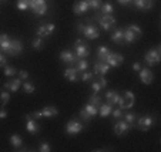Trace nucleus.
Returning a JSON list of instances; mask_svg holds the SVG:
<instances>
[{
  "instance_id": "39",
  "label": "nucleus",
  "mask_w": 161,
  "mask_h": 152,
  "mask_svg": "<svg viewBox=\"0 0 161 152\" xmlns=\"http://www.w3.org/2000/svg\"><path fill=\"white\" fill-rule=\"evenodd\" d=\"M31 46L34 50H42L43 49V39L42 37H36V39L31 41Z\"/></svg>"
},
{
  "instance_id": "51",
  "label": "nucleus",
  "mask_w": 161,
  "mask_h": 152,
  "mask_svg": "<svg viewBox=\"0 0 161 152\" xmlns=\"http://www.w3.org/2000/svg\"><path fill=\"white\" fill-rule=\"evenodd\" d=\"M83 29H84V23H81V21H79V23H77V31H79V33H81V31H83Z\"/></svg>"
},
{
  "instance_id": "2",
  "label": "nucleus",
  "mask_w": 161,
  "mask_h": 152,
  "mask_svg": "<svg viewBox=\"0 0 161 152\" xmlns=\"http://www.w3.org/2000/svg\"><path fill=\"white\" fill-rule=\"evenodd\" d=\"M160 60H161V46H158L157 49H154V50L147 51L146 55H144V61H146L147 66H150V67L157 66V64L160 63Z\"/></svg>"
},
{
  "instance_id": "25",
  "label": "nucleus",
  "mask_w": 161,
  "mask_h": 152,
  "mask_svg": "<svg viewBox=\"0 0 161 152\" xmlns=\"http://www.w3.org/2000/svg\"><path fill=\"white\" fill-rule=\"evenodd\" d=\"M119 98H120V94L117 91H114V90L106 92V101L108 104H111V105H116L119 102Z\"/></svg>"
},
{
  "instance_id": "48",
  "label": "nucleus",
  "mask_w": 161,
  "mask_h": 152,
  "mask_svg": "<svg viewBox=\"0 0 161 152\" xmlns=\"http://www.w3.org/2000/svg\"><path fill=\"white\" fill-rule=\"evenodd\" d=\"M6 63H7V60H6V57H4V54L3 53H0V67H4Z\"/></svg>"
},
{
  "instance_id": "37",
  "label": "nucleus",
  "mask_w": 161,
  "mask_h": 152,
  "mask_svg": "<svg viewBox=\"0 0 161 152\" xmlns=\"http://www.w3.org/2000/svg\"><path fill=\"white\" fill-rule=\"evenodd\" d=\"M88 102L93 104V105H96V107L98 108V107L103 104V100H101V97H100L98 94H93V95L90 97V100H88Z\"/></svg>"
},
{
  "instance_id": "24",
  "label": "nucleus",
  "mask_w": 161,
  "mask_h": 152,
  "mask_svg": "<svg viewBox=\"0 0 161 152\" xmlns=\"http://www.w3.org/2000/svg\"><path fill=\"white\" fill-rule=\"evenodd\" d=\"M111 40L117 44H123L124 43V29H117V30L113 31Z\"/></svg>"
},
{
  "instance_id": "18",
  "label": "nucleus",
  "mask_w": 161,
  "mask_h": 152,
  "mask_svg": "<svg viewBox=\"0 0 161 152\" xmlns=\"http://www.w3.org/2000/svg\"><path fill=\"white\" fill-rule=\"evenodd\" d=\"M88 10L90 9H88L87 3H86L84 0H77L73 6V12L76 13V14H84V13H87Z\"/></svg>"
},
{
  "instance_id": "33",
  "label": "nucleus",
  "mask_w": 161,
  "mask_h": 152,
  "mask_svg": "<svg viewBox=\"0 0 161 152\" xmlns=\"http://www.w3.org/2000/svg\"><path fill=\"white\" fill-rule=\"evenodd\" d=\"M10 101V92L9 91H2L0 92V104L2 107H6Z\"/></svg>"
},
{
  "instance_id": "23",
  "label": "nucleus",
  "mask_w": 161,
  "mask_h": 152,
  "mask_svg": "<svg viewBox=\"0 0 161 152\" xmlns=\"http://www.w3.org/2000/svg\"><path fill=\"white\" fill-rule=\"evenodd\" d=\"M42 113H43V118H54V117L58 114V110L56 107L49 105V107H44L42 110Z\"/></svg>"
},
{
  "instance_id": "16",
  "label": "nucleus",
  "mask_w": 161,
  "mask_h": 152,
  "mask_svg": "<svg viewBox=\"0 0 161 152\" xmlns=\"http://www.w3.org/2000/svg\"><path fill=\"white\" fill-rule=\"evenodd\" d=\"M21 87V80L19 78H13V80H9L7 82H4V90H9V91H19V88Z\"/></svg>"
},
{
  "instance_id": "6",
  "label": "nucleus",
  "mask_w": 161,
  "mask_h": 152,
  "mask_svg": "<svg viewBox=\"0 0 161 152\" xmlns=\"http://www.w3.org/2000/svg\"><path fill=\"white\" fill-rule=\"evenodd\" d=\"M29 9L33 10L36 16H43L47 13V3H46V0H33Z\"/></svg>"
},
{
  "instance_id": "19",
  "label": "nucleus",
  "mask_w": 161,
  "mask_h": 152,
  "mask_svg": "<svg viewBox=\"0 0 161 152\" xmlns=\"http://www.w3.org/2000/svg\"><path fill=\"white\" fill-rule=\"evenodd\" d=\"M10 43H12V39L7 34H0V53L6 54L10 47Z\"/></svg>"
},
{
  "instance_id": "10",
  "label": "nucleus",
  "mask_w": 161,
  "mask_h": 152,
  "mask_svg": "<svg viewBox=\"0 0 161 152\" xmlns=\"http://www.w3.org/2000/svg\"><path fill=\"white\" fill-rule=\"evenodd\" d=\"M25 122H26V129H27V131L30 132L31 135L39 134L40 127H39V124H37V121L30 115V114L25 115Z\"/></svg>"
},
{
  "instance_id": "26",
  "label": "nucleus",
  "mask_w": 161,
  "mask_h": 152,
  "mask_svg": "<svg viewBox=\"0 0 161 152\" xmlns=\"http://www.w3.org/2000/svg\"><path fill=\"white\" fill-rule=\"evenodd\" d=\"M73 67L76 68L79 73H81V71H86L88 68V63L86 58H77V61L73 64Z\"/></svg>"
},
{
  "instance_id": "1",
  "label": "nucleus",
  "mask_w": 161,
  "mask_h": 152,
  "mask_svg": "<svg viewBox=\"0 0 161 152\" xmlns=\"http://www.w3.org/2000/svg\"><path fill=\"white\" fill-rule=\"evenodd\" d=\"M94 20H97L100 23L101 29H104L106 31H110L114 26H116V18L111 14H103L101 12H97L94 16Z\"/></svg>"
},
{
  "instance_id": "43",
  "label": "nucleus",
  "mask_w": 161,
  "mask_h": 152,
  "mask_svg": "<svg viewBox=\"0 0 161 152\" xmlns=\"http://www.w3.org/2000/svg\"><path fill=\"white\" fill-rule=\"evenodd\" d=\"M17 9L21 10V12H25V10L29 9V4L26 0H17Z\"/></svg>"
},
{
  "instance_id": "41",
  "label": "nucleus",
  "mask_w": 161,
  "mask_h": 152,
  "mask_svg": "<svg viewBox=\"0 0 161 152\" xmlns=\"http://www.w3.org/2000/svg\"><path fill=\"white\" fill-rule=\"evenodd\" d=\"M111 115L114 117V119H120V118H123L124 113H123L121 108H116V110H113V111H111Z\"/></svg>"
},
{
  "instance_id": "32",
  "label": "nucleus",
  "mask_w": 161,
  "mask_h": 152,
  "mask_svg": "<svg viewBox=\"0 0 161 152\" xmlns=\"http://www.w3.org/2000/svg\"><path fill=\"white\" fill-rule=\"evenodd\" d=\"M100 12L103 13V14H113V12H114V7H113L111 3H103L100 7Z\"/></svg>"
},
{
  "instance_id": "44",
  "label": "nucleus",
  "mask_w": 161,
  "mask_h": 152,
  "mask_svg": "<svg viewBox=\"0 0 161 152\" xmlns=\"http://www.w3.org/2000/svg\"><path fill=\"white\" fill-rule=\"evenodd\" d=\"M50 149H52V148H50L49 142H46V141L40 142V145H39V151H40V152H49Z\"/></svg>"
},
{
  "instance_id": "55",
  "label": "nucleus",
  "mask_w": 161,
  "mask_h": 152,
  "mask_svg": "<svg viewBox=\"0 0 161 152\" xmlns=\"http://www.w3.org/2000/svg\"><path fill=\"white\" fill-rule=\"evenodd\" d=\"M4 2H6V0H0V3H4Z\"/></svg>"
},
{
  "instance_id": "47",
  "label": "nucleus",
  "mask_w": 161,
  "mask_h": 152,
  "mask_svg": "<svg viewBox=\"0 0 161 152\" xmlns=\"http://www.w3.org/2000/svg\"><path fill=\"white\" fill-rule=\"evenodd\" d=\"M30 115L33 117V118L36 119V121H39V119H42V118H43V113H42V111H33V113H31Z\"/></svg>"
},
{
  "instance_id": "5",
  "label": "nucleus",
  "mask_w": 161,
  "mask_h": 152,
  "mask_svg": "<svg viewBox=\"0 0 161 152\" xmlns=\"http://www.w3.org/2000/svg\"><path fill=\"white\" fill-rule=\"evenodd\" d=\"M81 33L84 34V37L88 40H96L100 37V31H98L97 26H96L94 23H87V24H84V29H83Z\"/></svg>"
},
{
  "instance_id": "31",
  "label": "nucleus",
  "mask_w": 161,
  "mask_h": 152,
  "mask_svg": "<svg viewBox=\"0 0 161 152\" xmlns=\"http://www.w3.org/2000/svg\"><path fill=\"white\" fill-rule=\"evenodd\" d=\"M21 87H23V90H25L26 94H33V92L36 91V87H34V84H31L30 81L21 82Z\"/></svg>"
},
{
  "instance_id": "21",
  "label": "nucleus",
  "mask_w": 161,
  "mask_h": 152,
  "mask_svg": "<svg viewBox=\"0 0 161 152\" xmlns=\"http://www.w3.org/2000/svg\"><path fill=\"white\" fill-rule=\"evenodd\" d=\"M133 3H134V6L141 10H148L153 7L154 0H133Z\"/></svg>"
},
{
  "instance_id": "11",
  "label": "nucleus",
  "mask_w": 161,
  "mask_h": 152,
  "mask_svg": "<svg viewBox=\"0 0 161 152\" xmlns=\"http://www.w3.org/2000/svg\"><path fill=\"white\" fill-rule=\"evenodd\" d=\"M60 60L63 61L64 64H67V67H70V66H73L77 61V57L71 50H63V51L60 53Z\"/></svg>"
},
{
  "instance_id": "13",
  "label": "nucleus",
  "mask_w": 161,
  "mask_h": 152,
  "mask_svg": "<svg viewBox=\"0 0 161 152\" xmlns=\"http://www.w3.org/2000/svg\"><path fill=\"white\" fill-rule=\"evenodd\" d=\"M21 51H23V44H21L20 40H12L10 47H9V50H7L6 54H9V55H19Z\"/></svg>"
},
{
  "instance_id": "4",
  "label": "nucleus",
  "mask_w": 161,
  "mask_h": 152,
  "mask_svg": "<svg viewBox=\"0 0 161 152\" xmlns=\"http://www.w3.org/2000/svg\"><path fill=\"white\" fill-rule=\"evenodd\" d=\"M73 53L76 54L77 58H86V57H88V54H90V50H88V46L84 41L76 40L74 47H73Z\"/></svg>"
},
{
  "instance_id": "30",
  "label": "nucleus",
  "mask_w": 161,
  "mask_h": 152,
  "mask_svg": "<svg viewBox=\"0 0 161 152\" xmlns=\"http://www.w3.org/2000/svg\"><path fill=\"white\" fill-rule=\"evenodd\" d=\"M84 2L87 3L88 9H93V10H100L101 4H103L101 0H84Z\"/></svg>"
},
{
  "instance_id": "35",
  "label": "nucleus",
  "mask_w": 161,
  "mask_h": 152,
  "mask_svg": "<svg viewBox=\"0 0 161 152\" xmlns=\"http://www.w3.org/2000/svg\"><path fill=\"white\" fill-rule=\"evenodd\" d=\"M90 87H91V91H93V94H98V92L103 90V85H101V82L98 81V80H96V81H91Z\"/></svg>"
},
{
  "instance_id": "7",
  "label": "nucleus",
  "mask_w": 161,
  "mask_h": 152,
  "mask_svg": "<svg viewBox=\"0 0 161 152\" xmlns=\"http://www.w3.org/2000/svg\"><path fill=\"white\" fill-rule=\"evenodd\" d=\"M83 131V124L79 119H70L66 125V132L69 135H77Z\"/></svg>"
},
{
  "instance_id": "22",
  "label": "nucleus",
  "mask_w": 161,
  "mask_h": 152,
  "mask_svg": "<svg viewBox=\"0 0 161 152\" xmlns=\"http://www.w3.org/2000/svg\"><path fill=\"white\" fill-rule=\"evenodd\" d=\"M111 111H113V105L108 102L101 104V105L98 107V115H100L101 118H106V117L111 115Z\"/></svg>"
},
{
  "instance_id": "34",
  "label": "nucleus",
  "mask_w": 161,
  "mask_h": 152,
  "mask_svg": "<svg viewBox=\"0 0 161 152\" xmlns=\"http://www.w3.org/2000/svg\"><path fill=\"white\" fill-rule=\"evenodd\" d=\"M137 39L136 34H133L128 29H124V43H134Z\"/></svg>"
},
{
  "instance_id": "40",
  "label": "nucleus",
  "mask_w": 161,
  "mask_h": 152,
  "mask_svg": "<svg viewBox=\"0 0 161 152\" xmlns=\"http://www.w3.org/2000/svg\"><path fill=\"white\" fill-rule=\"evenodd\" d=\"M127 29H128V30H130L133 34H136L137 37H140L141 34H143V30H141V29L138 27V26H136V24H130Z\"/></svg>"
},
{
  "instance_id": "53",
  "label": "nucleus",
  "mask_w": 161,
  "mask_h": 152,
  "mask_svg": "<svg viewBox=\"0 0 161 152\" xmlns=\"http://www.w3.org/2000/svg\"><path fill=\"white\" fill-rule=\"evenodd\" d=\"M98 81L101 82V85H103V88H104V87H107V81H106V78H104V76H101L100 78H98Z\"/></svg>"
},
{
  "instance_id": "20",
  "label": "nucleus",
  "mask_w": 161,
  "mask_h": 152,
  "mask_svg": "<svg viewBox=\"0 0 161 152\" xmlns=\"http://www.w3.org/2000/svg\"><path fill=\"white\" fill-rule=\"evenodd\" d=\"M9 141H10V144H12V146L14 149H17V151H21V149H23V139H21L20 135H17V134L10 135Z\"/></svg>"
},
{
  "instance_id": "29",
  "label": "nucleus",
  "mask_w": 161,
  "mask_h": 152,
  "mask_svg": "<svg viewBox=\"0 0 161 152\" xmlns=\"http://www.w3.org/2000/svg\"><path fill=\"white\" fill-rule=\"evenodd\" d=\"M108 53H110V50L107 49L106 46H100V47H98V50H97V57H98V60H100V61H104V60H106V57L108 55Z\"/></svg>"
},
{
  "instance_id": "8",
  "label": "nucleus",
  "mask_w": 161,
  "mask_h": 152,
  "mask_svg": "<svg viewBox=\"0 0 161 152\" xmlns=\"http://www.w3.org/2000/svg\"><path fill=\"white\" fill-rule=\"evenodd\" d=\"M136 122H137L136 127L138 128V129H141V131H148L150 128L154 125V118H153L151 115H143Z\"/></svg>"
},
{
  "instance_id": "49",
  "label": "nucleus",
  "mask_w": 161,
  "mask_h": 152,
  "mask_svg": "<svg viewBox=\"0 0 161 152\" xmlns=\"http://www.w3.org/2000/svg\"><path fill=\"white\" fill-rule=\"evenodd\" d=\"M46 29H47V31H49L50 34L53 33V31H54V24H53V23H47V24H46Z\"/></svg>"
},
{
  "instance_id": "27",
  "label": "nucleus",
  "mask_w": 161,
  "mask_h": 152,
  "mask_svg": "<svg viewBox=\"0 0 161 152\" xmlns=\"http://www.w3.org/2000/svg\"><path fill=\"white\" fill-rule=\"evenodd\" d=\"M84 110H86V113L88 114V115L91 117V118H94L96 115H98V108L96 105H93V104H86V107H84Z\"/></svg>"
},
{
  "instance_id": "12",
  "label": "nucleus",
  "mask_w": 161,
  "mask_h": 152,
  "mask_svg": "<svg viewBox=\"0 0 161 152\" xmlns=\"http://www.w3.org/2000/svg\"><path fill=\"white\" fill-rule=\"evenodd\" d=\"M79 71L76 70V68L73 67V66H70V67H67L66 70H64V78L69 80L70 82H77L80 80V76H79Z\"/></svg>"
},
{
  "instance_id": "42",
  "label": "nucleus",
  "mask_w": 161,
  "mask_h": 152,
  "mask_svg": "<svg viewBox=\"0 0 161 152\" xmlns=\"http://www.w3.org/2000/svg\"><path fill=\"white\" fill-rule=\"evenodd\" d=\"M90 80H93V73L91 71H83V76H81V81H84V82H88Z\"/></svg>"
},
{
  "instance_id": "38",
  "label": "nucleus",
  "mask_w": 161,
  "mask_h": 152,
  "mask_svg": "<svg viewBox=\"0 0 161 152\" xmlns=\"http://www.w3.org/2000/svg\"><path fill=\"white\" fill-rule=\"evenodd\" d=\"M17 74V70L13 66H4V76L6 77H14Z\"/></svg>"
},
{
  "instance_id": "45",
  "label": "nucleus",
  "mask_w": 161,
  "mask_h": 152,
  "mask_svg": "<svg viewBox=\"0 0 161 152\" xmlns=\"http://www.w3.org/2000/svg\"><path fill=\"white\" fill-rule=\"evenodd\" d=\"M80 118H81V119H83V121H84V122H90L91 117L88 115V114L86 113V110H84V108H83V110L80 111Z\"/></svg>"
},
{
  "instance_id": "9",
  "label": "nucleus",
  "mask_w": 161,
  "mask_h": 152,
  "mask_svg": "<svg viewBox=\"0 0 161 152\" xmlns=\"http://www.w3.org/2000/svg\"><path fill=\"white\" fill-rule=\"evenodd\" d=\"M104 61L108 64L110 67H119V66H121V64H123V61H124V57H123L120 53L110 51L108 55L106 57V60H104Z\"/></svg>"
},
{
  "instance_id": "36",
  "label": "nucleus",
  "mask_w": 161,
  "mask_h": 152,
  "mask_svg": "<svg viewBox=\"0 0 161 152\" xmlns=\"http://www.w3.org/2000/svg\"><path fill=\"white\" fill-rule=\"evenodd\" d=\"M36 34H37V37H42V39H46V37L50 36V33L47 31V29H46V24L39 26V29H37Z\"/></svg>"
},
{
  "instance_id": "15",
  "label": "nucleus",
  "mask_w": 161,
  "mask_h": 152,
  "mask_svg": "<svg viewBox=\"0 0 161 152\" xmlns=\"http://www.w3.org/2000/svg\"><path fill=\"white\" fill-rule=\"evenodd\" d=\"M128 128H130V125H128L127 122H125L124 119H121V118H120L117 122H114V132H116V135L125 134V132L128 131Z\"/></svg>"
},
{
  "instance_id": "14",
  "label": "nucleus",
  "mask_w": 161,
  "mask_h": 152,
  "mask_svg": "<svg viewBox=\"0 0 161 152\" xmlns=\"http://www.w3.org/2000/svg\"><path fill=\"white\" fill-rule=\"evenodd\" d=\"M138 73H140V80H141V82H143V84L150 85L153 82V78H154V76H153L151 70H150L148 67H146V68L141 67V70L138 71Z\"/></svg>"
},
{
  "instance_id": "54",
  "label": "nucleus",
  "mask_w": 161,
  "mask_h": 152,
  "mask_svg": "<svg viewBox=\"0 0 161 152\" xmlns=\"http://www.w3.org/2000/svg\"><path fill=\"white\" fill-rule=\"evenodd\" d=\"M7 117V113H6V110H3V108H2V110H0V118L2 119H4Z\"/></svg>"
},
{
  "instance_id": "50",
  "label": "nucleus",
  "mask_w": 161,
  "mask_h": 152,
  "mask_svg": "<svg viewBox=\"0 0 161 152\" xmlns=\"http://www.w3.org/2000/svg\"><path fill=\"white\" fill-rule=\"evenodd\" d=\"M140 70H141V64H140V63H134V64H133V71L138 73Z\"/></svg>"
},
{
  "instance_id": "52",
  "label": "nucleus",
  "mask_w": 161,
  "mask_h": 152,
  "mask_svg": "<svg viewBox=\"0 0 161 152\" xmlns=\"http://www.w3.org/2000/svg\"><path fill=\"white\" fill-rule=\"evenodd\" d=\"M120 4H123V6H125V4H130V3H133V0H117Z\"/></svg>"
},
{
  "instance_id": "46",
  "label": "nucleus",
  "mask_w": 161,
  "mask_h": 152,
  "mask_svg": "<svg viewBox=\"0 0 161 152\" xmlns=\"http://www.w3.org/2000/svg\"><path fill=\"white\" fill-rule=\"evenodd\" d=\"M17 76L20 80H27L29 78V73L26 70H21V71H17Z\"/></svg>"
},
{
  "instance_id": "28",
  "label": "nucleus",
  "mask_w": 161,
  "mask_h": 152,
  "mask_svg": "<svg viewBox=\"0 0 161 152\" xmlns=\"http://www.w3.org/2000/svg\"><path fill=\"white\" fill-rule=\"evenodd\" d=\"M123 118H124V121L127 122L130 127H133V125H136V121H137V115L134 113H125L124 115H123Z\"/></svg>"
},
{
  "instance_id": "17",
  "label": "nucleus",
  "mask_w": 161,
  "mask_h": 152,
  "mask_svg": "<svg viewBox=\"0 0 161 152\" xmlns=\"http://www.w3.org/2000/svg\"><path fill=\"white\" fill-rule=\"evenodd\" d=\"M110 70V66L106 63V61H100L98 60L97 63L94 64V73L98 74V76H104V74H107Z\"/></svg>"
},
{
  "instance_id": "3",
  "label": "nucleus",
  "mask_w": 161,
  "mask_h": 152,
  "mask_svg": "<svg viewBox=\"0 0 161 152\" xmlns=\"http://www.w3.org/2000/svg\"><path fill=\"white\" fill-rule=\"evenodd\" d=\"M134 101H136V97H134L133 92H131V91H125L123 97L120 95L117 105H119V108H121L123 111H124V110H130L131 107L134 105Z\"/></svg>"
}]
</instances>
